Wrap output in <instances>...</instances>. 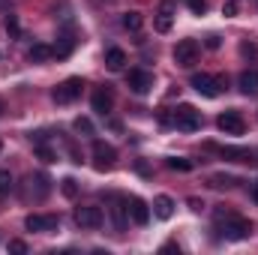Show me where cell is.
Wrapping results in <instances>:
<instances>
[{"label": "cell", "mask_w": 258, "mask_h": 255, "mask_svg": "<svg viewBox=\"0 0 258 255\" xmlns=\"http://www.w3.org/2000/svg\"><path fill=\"white\" fill-rule=\"evenodd\" d=\"M252 201H255V204H258V180H255V183H252Z\"/></svg>", "instance_id": "obj_36"}, {"label": "cell", "mask_w": 258, "mask_h": 255, "mask_svg": "<svg viewBox=\"0 0 258 255\" xmlns=\"http://www.w3.org/2000/svg\"><path fill=\"white\" fill-rule=\"evenodd\" d=\"M36 156H39L42 162H57V153H54L48 144H36Z\"/></svg>", "instance_id": "obj_25"}, {"label": "cell", "mask_w": 258, "mask_h": 255, "mask_svg": "<svg viewBox=\"0 0 258 255\" xmlns=\"http://www.w3.org/2000/svg\"><path fill=\"white\" fill-rule=\"evenodd\" d=\"M186 204H189V210H195V213H198V210H201V207H204V204H201V201H198V198H189V201H186Z\"/></svg>", "instance_id": "obj_34"}, {"label": "cell", "mask_w": 258, "mask_h": 255, "mask_svg": "<svg viewBox=\"0 0 258 255\" xmlns=\"http://www.w3.org/2000/svg\"><path fill=\"white\" fill-rule=\"evenodd\" d=\"M81 90H84V81L72 75V78H66L63 84H57V87H54V93H51V96H54V102H57V105H69V102H75V99L81 96Z\"/></svg>", "instance_id": "obj_5"}, {"label": "cell", "mask_w": 258, "mask_h": 255, "mask_svg": "<svg viewBox=\"0 0 258 255\" xmlns=\"http://www.w3.org/2000/svg\"><path fill=\"white\" fill-rule=\"evenodd\" d=\"M141 24H144V15H141V12H126V15H123V27L132 30V33L141 30Z\"/></svg>", "instance_id": "obj_21"}, {"label": "cell", "mask_w": 258, "mask_h": 255, "mask_svg": "<svg viewBox=\"0 0 258 255\" xmlns=\"http://www.w3.org/2000/svg\"><path fill=\"white\" fill-rule=\"evenodd\" d=\"M75 222L81 228H99L102 225V210L99 207H78L75 210Z\"/></svg>", "instance_id": "obj_11"}, {"label": "cell", "mask_w": 258, "mask_h": 255, "mask_svg": "<svg viewBox=\"0 0 258 255\" xmlns=\"http://www.w3.org/2000/svg\"><path fill=\"white\" fill-rule=\"evenodd\" d=\"M153 216L156 219H171L174 216V201L168 195H156L153 198Z\"/></svg>", "instance_id": "obj_14"}, {"label": "cell", "mask_w": 258, "mask_h": 255, "mask_svg": "<svg viewBox=\"0 0 258 255\" xmlns=\"http://www.w3.org/2000/svg\"><path fill=\"white\" fill-rule=\"evenodd\" d=\"M165 165H168L171 171H192V162L183 159V156H171V159H165Z\"/></svg>", "instance_id": "obj_22"}, {"label": "cell", "mask_w": 258, "mask_h": 255, "mask_svg": "<svg viewBox=\"0 0 258 255\" xmlns=\"http://www.w3.org/2000/svg\"><path fill=\"white\" fill-rule=\"evenodd\" d=\"M114 162H117V150L105 141H93V165L99 171H108V168H114Z\"/></svg>", "instance_id": "obj_6"}, {"label": "cell", "mask_w": 258, "mask_h": 255, "mask_svg": "<svg viewBox=\"0 0 258 255\" xmlns=\"http://www.w3.org/2000/svg\"><path fill=\"white\" fill-rule=\"evenodd\" d=\"M189 84H192L201 96L213 99V96H219V93L228 87V75H207V72H195L192 78H189Z\"/></svg>", "instance_id": "obj_2"}, {"label": "cell", "mask_w": 258, "mask_h": 255, "mask_svg": "<svg viewBox=\"0 0 258 255\" xmlns=\"http://www.w3.org/2000/svg\"><path fill=\"white\" fill-rule=\"evenodd\" d=\"M90 105H93V111H96V114H102V117H105V114L114 108V93L108 90V84H105V87H99V90L93 93Z\"/></svg>", "instance_id": "obj_10"}, {"label": "cell", "mask_w": 258, "mask_h": 255, "mask_svg": "<svg viewBox=\"0 0 258 255\" xmlns=\"http://www.w3.org/2000/svg\"><path fill=\"white\" fill-rule=\"evenodd\" d=\"M0 150H3V141H0Z\"/></svg>", "instance_id": "obj_38"}, {"label": "cell", "mask_w": 258, "mask_h": 255, "mask_svg": "<svg viewBox=\"0 0 258 255\" xmlns=\"http://www.w3.org/2000/svg\"><path fill=\"white\" fill-rule=\"evenodd\" d=\"M126 84H129V90H132V93L144 96V93H150V90H153V75H150L147 69H129Z\"/></svg>", "instance_id": "obj_8"}, {"label": "cell", "mask_w": 258, "mask_h": 255, "mask_svg": "<svg viewBox=\"0 0 258 255\" xmlns=\"http://www.w3.org/2000/svg\"><path fill=\"white\" fill-rule=\"evenodd\" d=\"M126 63V54H123V48H108L105 51V66L111 69V72H120Z\"/></svg>", "instance_id": "obj_16"}, {"label": "cell", "mask_w": 258, "mask_h": 255, "mask_svg": "<svg viewBox=\"0 0 258 255\" xmlns=\"http://www.w3.org/2000/svg\"><path fill=\"white\" fill-rule=\"evenodd\" d=\"M60 192H63L66 198H75V195H78V180H75V177H63Z\"/></svg>", "instance_id": "obj_23"}, {"label": "cell", "mask_w": 258, "mask_h": 255, "mask_svg": "<svg viewBox=\"0 0 258 255\" xmlns=\"http://www.w3.org/2000/svg\"><path fill=\"white\" fill-rule=\"evenodd\" d=\"M240 54H252V57H255V54H258V48L252 45V42H243V45H240Z\"/></svg>", "instance_id": "obj_31"}, {"label": "cell", "mask_w": 258, "mask_h": 255, "mask_svg": "<svg viewBox=\"0 0 258 255\" xmlns=\"http://www.w3.org/2000/svg\"><path fill=\"white\" fill-rule=\"evenodd\" d=\"M186 6L192 9L195 15H204L207 12V0H186Z\"/></svg>", "instance_id": "obj_26"}, {"label": "cell", "mask_w": 258, "mask_h": 255, "mask_svg": "<svg viewBox=\"0 0 258 255\" xmlns=\"http://www.w3.org/2000/svg\"><path fill=\"white\" fill-rule=\"evenodd\" d=\"M6 33H9L12 39H18V36H21V24H18V15H6Z\"/></svg>", "instance_id": "obj_24"}, {"label": "cell", "mask_w": 258, "mask_h": 255, "mask_svg": "<svg viewBox=\"0 0 258 255\" xmlns=\"http://www.w3.org/2000/svg\"><path fill=\"white\" fill-rule=\"evenodd\" d=\"M9 252H27V243L24 240H9Z\"/></svg>", "instance_id": "obj_30"}, {"label": "cell", "mask_w": 258, "mask_h": 255, "mask_svg": "<svg viewBox=\"0 0 258 255\" xmlns=\"http://www.w3.org/2000/svg\"><path fill=\"white\" fill-rule=\"evenodd\" d=\"M24 228L27 231H39V234H51V231H57V216L54 213H30L27 219H24Z\"/></svg>", "instance_id": "obj_7"}, {"label": "cell", "mask_w": 258, "mask_h": 255, "mask_svg": "<svg viewBox=\"0 0 258 255\" xmlns=\"http://www.w3.org/2000/svg\"><path fill=\"white\" fill-rule=\"evenodd\" d=\"M153 27H156V33H168V30H171V3H165V6H162V12L156 15Z\"/></svg>", "instance_id": "obj_18"}, {"label": "cell", "mask_w": 258, "mask_h": 255, "mask_svg": "<svg viewBox=\"0 0 258 255\" xmlns=\"http://www.w3.org/2000/svg\"><path fill=\"white\" fill-rule=\"evenodd\" d=\"M135 168H138V174H150V168H147L144 162H135Z\"/></svg>", "instance_id": "obj_35"}, {"label": "cell", "mask_w": 258, "mask_h": 255, "mask_svg": "<svg viewBox=\"0 0 258 255\" xmlns=\"http://www.w3.org/2000/svg\"><path fill=\"white\" fill-rule=\"evenodd\" d=\"M3 111H6V105H3V99H0V114H3Z\"/></svg>", "instance_id": "obj_37"}, {"label": "cell", "mask_w": 258, "mask_h": 255, "mask_svg": "<svg viewBox=\"0 0 258 255\" xmlns=\"http://www.w3.org/2000/svg\"><path fill=\"white\" fill-rule=\"evenodd\" d=\"M171 123L180 132H195V129H201V114L195 111L192 105H180V108L171 111Z\"/></svg>", "instance_id": "obj_4"}, {"label": "cell", "mask_w": 258, "mask_h": 255, "mask_svg": "<svg viewBox=\"0 0 258 255\" xmlns=\"http://www.w3.org/2000/svg\"><path fill=\"white\" fill-rule=\"evenodd\" d=\"M222 159H231V162H249L252 159V153L246 150V147H213Z\"/></svg>", "instance_id": "obj_15"}, {"label": "cell", "mask_w": 258, "mask_h": 255, "mask_svg": "<svg viewBox=\"0 0 258 255\" xmlns=\"http://www.w3.org/2000/svg\"><path fill=\"white\" fill-rule=\"evenodd\" d=\"M222 15H225V18H234V15H237V0H225Z\"/></svg>", "instance_id": "obj_29"}, {"label": "cell", "mask_w": 258, "mask_h": 255, "mask_svg": "<svg viewBox=\"0 0 258 255\" xmlns=\"http://www.w3.org/2000/svg\"><path fill=\"white\" fill-rule=\"evenodd\" d=\"M159 252H180V246H177V243H162Z\"/></svg>", "instance_id": "obj_33"}, {"label": "cell", "mask_w": 258, "mask_h": 255, "mask_svg": "<svg viewBox=\"0 0 258 255\" xmlns=\"http://www.w3.org/2000/svg\"><path fill=\"white\" fill-rule=\"evenodd\" d=\"M240 180L237 177H231V174H213L210 177V186H216V189H228V186H237Z\"/></svg>", "instance_id": "obj_20"}, {"label": "cell", "mask_w": 258, "mask_h": 255, "mask_svg": "<svg viewBox=\"0 0 258 255\" xmlns=\"http://www.w3.org/2000/svg\"><path fill=\"white\" fill-rule=\"evenodd\" d=\"M9 189H12V177H9V171H0V195H6Z\"/></svg>", "instance_id": "obj_28"}, {"label": "cell", "mask_w": 258, "mask_h": 255, "mask_svg": "<svg viewBox=\"0 0 258 255\" xmlns=\"http://www.w3.org/2000/svg\"><path fill=\"white\" fill-rule=\"evenodd\" d=\"M27 57H30L33 63H45V60H48V57H54V54H51V48H48L45 42H33V48L27 51Z\"/></svg>", "instance_id": "obj_19"}, {"label": "cell", "mask_w": 258, "mask_h": 255, "mask_svg": "<svg viewBox=\"0 0 258 255\" xmlns=\"http://www.w3.org/2000/svg\"><path fill=\"white\" fill-rule=\"evenodd\" d=\"M75 129L84 132V135H93V123H90L87 117H78V120H75Z\"/></svg>", "instance_id": "obj_27"}, {"label": "cell", "mask_w": 258, "mask_h": 255, "mask_svg": "<svg viewBox=\"0 0 258 255\" xmlns=\"http://www.w3.org/2000/svg\"><path fill=\"white\" fill-rule=\"evenodd\" d=\"M72 48H75V39L66 33V36H60V39H57V45L51 48V54H54L57 60H63V57H69V54H72Z\"/></svg>", "instance_id": "obj_17"}, {"label": "cell", "mask_w": 258, "mask_h": 255, "mask_svg": "<svg viewBox=\"0 0 258 255\" xmlns=\"http://www.w3.org/2000/svg\"><path fill=\"white\" fill-rule=\"evenodd\" d=\"M198 57H201V45L195 42V39H180L177 45H174V63L183 66V69H192L198 63Z\"/></svg>", "instance_id": "obj_3"}, {"label": "cell", "mask_w": 258, "mask_h": 255, "mask_svg": "<svg viewBox=\"0 0 258 255\" xmlns=\"http://www.w3.org/2000/svg\"><path fill=\"white\" fill-rule=\"evenodd\" d=\"M237 87H240V93H246V96H258V69H246V72H240Z\"/></svg>", "instance_id": "obj_13"}, {"label": "cell", "mask_w": 258, "mask_h": 255, "mask_svg": "<svg viewBox=\"0 0 258 255\" xmlns=\"http://www.w3.org/2000/svg\"><path fill=\"white\" fill-rule=\"evenodd\" d=\"M219 45H222V39H219V36H207V48H213V51H216Z\"/></svg>", "instance_id": "obj_32"}, {"label": "cell", "mask_w": 258, "mask_h": 255, "mask_svg": "<svg viewBox=\"0 0 258 255\" xmlns=\"http://www.w3.org/2000/svg\"><path fill=\"white\" fill-rule=\"evenodd\" d=\"M216 126H219V132H225V135H243L246 123H243V117L237 111H222L216 117Z\"/></svg>", "instance_id": "obj_9"}, {"label": "cell", "mask_w": 258, "mask_h": 255, "mask_svg": "<svg viewBox=\"0 0 258 255\" xmlns=\"http://www.w3.org/2000/svg\"><path fill=\"white\" fill-rule=\"evenodd\" d=\"M216 222H219V231L225 240H246L252 234V225L243 219V216H231V213H216Z\"/></svg>", "instance_id": "obj_1"}, {"label": "cell", "mask_w": 258, "mask_h": 255, "mask_svg": "<svg viewBox=\"0 0 258 255\" xmlns=\"http://www.w3.org/2000/svg\"><path fill=\"white\" fill-rule=\"evenodd\" d=\"M129 219H132L135 225H147V222H150V207H147V201L129 198Z\"/></svg>", "instance_id": "obj_12"}]
</instances>
